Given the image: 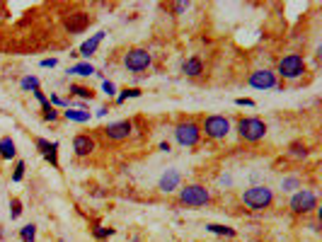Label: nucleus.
<instances>
[{
	"label": "nucleus",
	"mask_w": 322,
	"mask_h": 242,
	"mask_svg": "<svg viewBox=\"0 0 322 242\" xmlns=\"http://www.w3.org/2000/svg\"><path fill=\"white\" fill-rule=\"evenodd\" d=\"M242 203L252 211H264L274 203V191L266 184H255L247 191H242Z\"/></svg>",
	"instance_id": "obj_1"
},
{
	"label": "nucleus",
	"mask_w": 322,
	"mask_h": 242,
	"mask_svg": "<svg viewBox=\"0 0 322 242\" xmlns=\"http://www.w3.org/2000/svg\"><path fill=\"white\" fill-rule=\"evenodd\" d=\"M180 201L184 206H192V208H201L211 201V191L201 184H187V186H180Z\"/></svg>",
	"instance_id": "obj_2"
},
{
	"label": "nucleus",
	"mask_w": 322,
	"mask_h": 242,
	"mask_svg": "<svg viewBox=\"0 0 322 242\" xmlns=\"http://www.w3.org/2000/svg\"><path fill=\"white\" fill-rule=\"evenodd\" d=\"M238 133H240L242 141L257 143V141H262L266 136V123L257 119V117H245V119L238 121Z\"/></svg>",
	"instance_id": "obj_3"
},
{
	"label": "nucleus",
	"mask_w": 322,
	"mask_h": 242,
	"mask_svg": "<svg viewBox=\"0 0 322 242\" xmlns=\"http://www.w3.org/2000/svg\"><path fill=\"white\" fill-rule=\"evenodd\" d=\"M276 70H279L276 78L281 75L286 80H296V78H301L305 73V59L301 54H288V56H283V59L279 60V68Z\"/></svg>",
	"instance_id": "obj_4"
},
{
	"label": "nucleus",
	"mask_w": 322,
	"mask_h": 242,
	"mask_svg": "<svg viewBox=\"0 0 322 242\" xmlns=\"http://www.w3.org/2000/svg\"><path fill=\"white\" fill-rule=\"evenodd\" d=\"M288 208L298 216H305V213L318 208V196L310 189H298V191H293V196L288 201Z\"/></svg>",
	"instance_id": "obj_5"
},
{
	"label": "nucleus",
	"mask_w": 322,
	"mask_h": 242,
	"mask_svg": "<svg viewBox=\"0 0 322 242\" xmlns=\"http://www.w3.org/2000/svg\"><path fill=\"white\" fill-rule=\"evenodd\" d=\"M175 141L182 148H194L201 141V126L196 121H182L175 126Z\"/></svg>",
	"instance_id": "obj_6"
},
{
	"label": "nucleus",
	"mask_w": 322,
	"mask_h": 242,
	"mask_svg": "<svg viewBox=\"0 0 322 242\" xmlns=\"http://www.w3.org/2000/svg\"><path fill=\"white\" fill-rule=\"evenodd\" d=\"M201 133H206L213 141H221V138H225L230 133V121L225 117H221V114H211L201 123Z\"/></svg>",
	"instance_id": "obj_7"
},
{
	"label": "nucleus",
	"mask_w": 322,
	"mask_h": 242,
	"mask_svg": "<svg viewBox=\"0 0 322 242\" xmlns=\"http://www.w3.org/2000/svg\"><path fill=\"white\" fill-rule=\"evenodd\" d=\"M153 63V56L148 49H129L124 54V65L129 68L131 73H141V70H148Z\"/></svg>",
	"instance_id": "obj_8"
},
{
	"label": "nucleus",
	"mask_w": 322,
	"mask_h": 242,
	"mask_svg": "<svg viewBox=\"0 0 322 242\" xmlns=\"http://www.w3.org/2000/svg\"><path fill=\"white\" fill-rule=\"evenodd\" d=\"M250 87H255V90H274L276 85H279V78H276V73L274 70H266V68H262V70H255V73H250Z\"/></svg>",
	"instance_id": "obj_9"
},
{
	"label": "nucleus",
	"mask_w": 322,
	"mask_h": 242,
	"mask_svg": "<svg viewBox=\"0 0 322 242\" xmlns=\"http://www.w3.org/2000/svg\"><path fill=\"white\" fill-rule=\"evenodd\" d=\"M180 186H182V175H180V170H175V167L165 170V172L160 175V180H158V189H160L162 194H172V191H177Z\"/></svg>",
	"instance_id": "obj_10"
},
{
	"label": "nucleus",
	"mask_w": 322,
	"mask_h": 242,
	"mask_svg": "<svg viewBox=\"0 0 322 242\" xmlns=\"http://www.w3.org/2000/svg\"><path fill=\"white\" fill-rule=\"evenodd\" d=\"M90 22H92V17H90L87 12H70V15L65 17L63 27L70 32V34H80V32H85V29L90 27Z\"/></svg>",
	"instance_id": "obj_11"
},
{
	"label": "nucleus",
	"mask_w": 322,
	"mask_h": 242,
	"mask_svg": "<svg viewBox=\"0 0 322 242\" xmlns=\"http://www.w3.org/2000/svg\"><path fill=\"white\" fill-rule=\"evenodd\" d=\"M133 131V123L131 121H114L109 123L107 128H102V133L109 138V141H126Z\"/></svg>",
	"instance_id": "obj_12"
},
{
	"label": "nucleus",
	"mask_w": 322,
	"mask_h": 242,
	"mask_svg": "<svg viewBox=\"0 0 322 242\" xmlns=\"http://www.w3.org/2000/svg\"><path fill=\"white\" fill-rule=\"evenodd\" d=\"M37 150L44 155L46 162H51V167H59V143L56 141L37 138Z\"/></svg>",
	"instance_id": "obj_13"
},
{
	"label": "nucleus",
	"mask_w": 322,
	"mask_h": 242,
	"mask_svg": "<svg viewBox=\"0 0 322 242\" xmlns=\"http://www.w3.org/2000/svg\"><path fill=\"white\" fill-rule=\"evenodd\" d=\"M73 150H75V155L85 158V155H90V153L95 150V141H92L87 133H78V136L73 138Z\"/></svg>",
	"instance_id": "obj_14"
},
{
	"label": "nucleus",
	"mask_w": 322,
	"mask_h": 242,
	"mask_svg": "<svg viewBox=\"0 0 322 242\" xmlns=\"http://www.w3.org/2000/svg\"><path fill=\"white\" fill-rule=\"evenodd\" d=\"M104 34H107V32H97V34H92L87 41H82V44H80V49H78V56H85V59H90V56L97 51V46L102 44Z\"/></svg>",
	"instance_id": "obj_15"
},
{
	"label": "nucleus",
	"mask_w": 322,
	"mask_h": 242,
	"mask_svg": "<svg viewBox=\"0 0 322 242\" xmlns=\"http://www.w3.org/2000/svg\"><path fill=\"white\" fill-rule=\"evenodd\" d=\"M182 73H184V75H192V78L201 75V73H203V63H201V59H196V56L187 59L182 63Z\"/></svg>",
	"instance_id": "obj_16"
},
{
	"label": "nucleus",
	"mask_w": 322,
	"mask_h": 242,
	"mask_svg": "<svg viewBox=\"0 0 322 242\" xmlns=\"http://www.w3.org/2000/svg\"><path fill=\"white\" fill-rule=\"evenodd\" d=\"M15 155H17V145H15V141H12L10 136L0 138V158H2V160H12Z\"/></svg>",
	"instance_id": "obj_17"
},
{
	"label": "nucleus",
	"mask_w": 322,
	"mask_h": 242,
	"mask_svg": "<svg viewBox=\"0 0 322 242\" xmlns=\"http://www.w3.org/2000/svg\"><path fill=\"white\" fill-rule=\"evenodd\" d=\"M63 117L68 121H75V123H87V121L92 119L90 112H85V109H70V107L63 112Z\"/></svg>",
	"instance_id": "obj_18"
},
{
	"label": "nucleus",
	"mask_w": 322,
	"mask_h": 242,
	"mask_svg": "<svg viewBox=\"0 0 322 242\" xmlns=\"http://www.w3.org/2000/svg\"><path fill=\"white\" fill-rule=\"evenodd\" d=\"M206 230L213 233V235H223V238H235V235H238L235 228H230V225H221V223H206Z\"/></svg>",
	"instance_id": "obj_19"
},
{
	"label": "nucleus",
	"mask_w": 322,
	"mask_h": 242,
	"mask_svg": "<svg viewBox=\"0 0 322 242\" xmlns=\"http://www.w3.org/2000/svg\"><path fill=\"white\" fill-rule=\"evenodd\" d=\"M68 73H70V75H80V78H90V75H95L97 70H95L92 63H75V65H70Z\"/></svg>",
	"instance_id": "obj_20"
},
{
	"label": "nucleus",
	"mask_w": 322,
	"mask_h": 242,
	"mask_svg": "<svg viewBox=\"0 0 322 242\" xmlns=\"http://www.w3.org/2000/svg\"><path fill=\"white\" fill-rule=\"evenodd\" d=\"M70 95H75V97H80V100H87V102L95 100V92H92L90 87H85V85H70Z\"/></svg>",
	"instance_id": "obj_21"
},
{
	"label": "nucleus",
	"mask_w": 322,
	"mask_h": 242,
	"mask_svg": "<svg viewBox=\"0 0 322 242\" xmlns=\"http://www.w3.org/2000/svg\"><path fill=\"white\" fill-rule=\"evenodd\" d=\"M20 87H22L24 92H37V90H39V78H37V75H24V78L20 80Z\"/></svg>",
	"instance_id": "obj_22"
},
{
	"label": "nucleus",
	"mask_w": 322,
	"mask_h": 242,
	"mask_svg": "<svg viewBox=\"0 0 322 242\" xmlns=\"http://www.w3.org/2000/svg\"><path fill=\"white\" fill-rule=\"evenodd\" d=\"M288 155H291V158L303 160V158H308V155H310V150H308V145H303V143H291V145H288Z\"/></svg>",
	"instance_id": "obj_23"
},
{
	"label": "nucleus",
	"mask_w": 322,
	"mask_h": 242,
	"mask_svg": "<svg viewBox=\"0 0 322 242\" xmlns=\"http://www.w3.org/2000/svg\"><path fill=\"white\" fill-rule=\"evenodd\" d=\"M20 240L22 242H34L37 240V225L34 223H27L20 228Z\"/></svg>",
	"instance_id": "obj_24"
},
{
	"label": "nucleus",
	"mask_w": 322,
	"mask_h": 242,
	"mask_svg": "<svg viewBox=\"0 0 322 242\" xmlns=\"http://www.w3.org/2000/svg\"><path fill=\"white\" fill-rule=\"evenodd\" d=\"M143 92L138 90V87H126V90H121L119 95H117V104H124L126 100H136V97H141Z\"/></svg>",
	"instance_id": "obj_25"
},
{
	"label": "nucleus",
	"mask_w": 322,
	"mask_h": 242,
	"mask_svg": "<svg viewBox=\"0 0 322 242\" xmlns=\"http://www.w3.org/2000/svg\"><path fill=\"white\" fill-rule=\"evenodd\" d=\"M281 189L283 191H298L301 189V180L298 177H286V180L281 182Z\"/></svg>",
	"instance_id": "obj_26"
},
{
	"label": "nucleus",
	"mask_w": 322,
	"mask_h": 242,
	"mask_svg": "<svg viewBox=\"0 0 322 242\" xmlns=\"http://www.w3.org/2000/svg\"><path fill=\"white\" fill-rule=\"evenodd\" d=\"M24 170H27V162H24V160H17V165H15V172H12V182H15V184L24 180Z\"/></svg>",
	"instance_id": "obj_27"
},
{
	"label": "nucleus",
	"mask_w": 322,
	"mask_h": 242,
	"mask_svg": "<svg viewBox=\"0 0 322 242\" xmlns=\"http://www.w3.org/2000/svg\"><path fill=\"white\" fill-rule=\"evenodd\" d=\"M22 216V201L20 199H10V218L17 221Z\"/></svg>",
	"instance_id": "obj_28"
},
{
	"label": "nucleus",
	"mask_w": 322,
	"mask_h": 242,
	"mask_svg": "<svg viewBox=\"0 0 322 242\" xmlns=\"http://www.w3.org/2000/svg\"><path fill=\"white\" fill-rule=\"evenodd\" d=\"M112 235H114V228H102V225L95 228V238L97 240H109Z\"/></svg>",
	"instance_id": "obj_29"
},
{
	"label": "nucleus",
	"mask_w": 322,
	"mask_h": 242,
	"mask_svg": "<svg viewBox=\"0 0 322 242\" xmlns=\"http://www.w3.org/2000/svg\"><path fill=\"white\" fill-rule=\"evenodd\" d=\"M102 90H104L107 97H117V85L112 80H102Z\"/></svg>",
	"instance_id": "obj_30"
},
{
	"label": "nucleus",
	"mask_w": 322,
	"mask_h": 242,
	"mask_svg": "<svg viewBox=\"0 0 322 242\" xmlns=\"http://www.w3.org/2000/svg\"><path fill=\"white\" fill-rule=\"evenodd\" d=\"M41 112H44V119L46 121H56L59 119V112L51 107V104H46V107H41Z\"/></svg>",
	"instance_id": "obj_31"
},
{
	"label": "nucleus",
	"mask_w": 322,
	"mask_h": 242,
	"mask_svg": "<svg viewBox=\"0 0 322 242\" xmlns=\"http://www.w3.org/2000/svg\"><path fill=\"white\" fill-rule=\"evenodd\" d=\"M49 104H51V107H65V109L70 107L63 97H59V95H51V97H49Z\"/></svg>",
	"instance_id": "obj_32"
},
{
	"label": "nucleus",
	"mask_w": 322,
	"mask_h": 242,
	"mask_svg": "<svg viewBox=\"0 0 322 242\" xmlns=\"http://www.w3.org/2000/svg\"><path fill=\"white\" fill-rule=\"evenodd\" d=\"M235 104H238V107H250V109H252V107H255V100H250V97H238Z\"/></svg>",
	"instance_id": "obj_33"
},
{
	"label": "nucleus",
	"mask_w": 322,
	"mask_h": 242,
	"mask_svg": "<svg viewBox=\"0 0 322 242\" xmlns=\"http://www.w3.org/2000/svg\"><path fill=\"white\" fill-rule=\"evenodd\" d=\"M175 15H180V12H184V10H189V2H175L172 7H170Z\"/></svg>",
	"instance_id": "obj_34"
},
{
	"label": "nucleus",
	"mask_w": 322,
	"mask_h": 242,
	"mask_svg": "<svg viewBox=\"0 0 322 242\" xmlns=\"http://www.w3.org/2000/svg\"><path fill=\"white\" fill-rule=\"evenodd\" d=\"M34 100H37V102H39L41 107H46V104H49V97H46V95H44L41 90H37V92H34Z\"/></svg>",
	"instance_id": "obj_35"
},
{
	"label": "nucleus",
	"mask_w": 322,
	"mask_h": 242,
	"mask_svg": "<svg viewBox=\"0 0 322 242\" xmlns=\"http://www.w3.org/2000/svg\"><path fill=\"white\" fill-rule=\"evenodd\" d=\"M59 65V59H44L41 60V68H56Z\"/></svg>",
	"instance_id": "obj_36"
},
{
	"label": "nucleus",
	"mask_w": 322,
	"mask_h": 242,
	"mask_svg": "<svg viewBox=\"0 0 322 242\" xmlns=\"http://www.w3.org/2000/svg\"><path fill=\"white\" fill-rule=\"evenodd\" d=\"M107 114H109V107H100V109L95 112V117H100V119H102V117H107Z\"/></svg>",
	"instance_id": "obj_37"
},
{
	"label": "nucleus",
	"mask_w": 322,
	"mask_h": 242,
	"mask_svg": "<svg viewBox=\"0 0 322 242\" xmlns=\"http://www.w3.org/2000/svg\"><path fill=\"white\" fill-rule=\"evenodd\" d=\"M160 150H162V153H170V150H172V145H170L167 141H162V143H160Z\"/></svg>",
	"instance_id": "obj_38"
},
{
	"label": "nucleus",
	"mask_w": 322,
	"mask_h": 242,
	"mask_svg": "<svg viewBox=\"0 0 322 242\" xmlns=\"http://www.w3.org/2000/svg\"><path fill=\"white\" fill-rule=\"evenodd\" d=\"M59 242H65V240H59Z\"/></svg>",
	"instance_id": "obj_39"
}]
</instances>
